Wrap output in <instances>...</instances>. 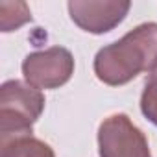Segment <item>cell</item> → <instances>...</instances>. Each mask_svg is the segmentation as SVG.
<instances>
[{
    "label": "cell",
    "mask_w": 157,
    "mask_h": 157,
    "mask_svg": "<svg viewBox=\"0 0 157 157\" xmlns=\"http://www.w3.org/2000/svg\"><path fill=\"white\" fill-rule=\"evenodd\" d=\"M100 157H151L146 135L124 113L104 118L98 128Z\"/></svg>",
    "instance_id": "cell-3"
},
{
    "label": "cell",
    "mask_w": 157,
    "mask_h": 157,
    "mask_svg": "<svg viewBox=\"0 0 157 157\" xmlns=\"http://www.w3.org/2000/svg\"><path fill=\"white\" fill-rule=\"evenodd\" d=\"M72 22L83 32L102 35L115 30L128 15V0H70L67 4Z\"/></svg>",
    "instance_id": "cell-5"
},
{
    "label": "cell",
    "mask_w": 157,
    "mask_h": 157,
    "mask_svg": "<svg viewBox=\"0 0 157 157\" xmlns=\"http://www.w3.org/2000/svg\"><path fill=\"white\" fill-rule=\"evenodd\" d=\"M44 111V96L39 89L21 80H10L0 87V135L32 133Z\"/></svg>",
    "instance_id": "cell-2"
},
{
    "label": "cell",
    "mask_w": 157,
    "mask_h": 157,
    "mask_svg": "<svg viewBox=\"0 0 157 157\" xmlns=\"http://www.w3.org/2000/svg\"><path fill=\"white\" fill-rule=\"evenodd\" d=\"M74 74V57L63 46L32 52L22 61V76L35 89H57Z\"/></svg>",
    "instance_id": "cell-4"
},
{
    "label": "cell",
    "mask_w": 157,
    "mask_h": 157,
    "mask_svg": "<svg viewBox=\"0 0 157 157\" xmlns=\"http://www.w3.org/2000/svg\"><path fill=\"white\" fill-rule=\"evenodd\" d=\"M30 21L32 13L24 2H0V28L4 33L13 32Z\"/></svg>",
    "instance_id": "cell-7"
},
{
    "label": "cell",
    "mask_w": 157,
    "mask_h": 157,
    "mask_svg": "<svg viewBox=\"0 0 157 157\" xmlns=\"http://www.w3.org/2000/svg\"><path fill=\"white\" fill-rule=\"evenodd\" d=\"M157 61V22H142L122 39L98 50L96 78L111 87L126 85Z\"/></svg>",
    "instance_id": "cell-1"
},
{
    "label": "cell",
    "mask_w": 157,
    "mask_h": 157,
    "mask_svg": "<svg viewBox=\"0 0 157 157\" xmlns=\"http://www.w3.org/2000/svg\"><path fill=\"white\" fill-rule=\"evenodd\" d=\"M140 111L153 126H157V85L148 82L144 83V91L140 94Z\"/></svg>",
    "instance_id": "cell-8"
},
{
    "label": "cell",
    "mask_w": 157,
    "mask_h": 157,
    "mask_svg": "<svg viewBox=\"0 0 157 157\" xmlns=\"http://www.w3.org/2000/svg\"><path fill=\"white\" fill-rule=\"evenodd\" d=\"M0 157H56V153L32 133H15L0 135Z\"/></svg>",
    "instance_id": "cell-6"
},
{
    "label": "cell",
    "mask_w": 157,
    "mask_h": 157,
    "mask_svg": "<svg viewBox=\"0 0 157 157\" xmlns=\"http://www.w3.org/2000/svg\"><path fill=\"white\" fill-rule=\"evenodd\" d=\"M146 82H150V83H153V85H157V61L151 65V68L148 70V80Z\"/></svg>",
    "instance_id": "cell-9"
}]
</instances>
